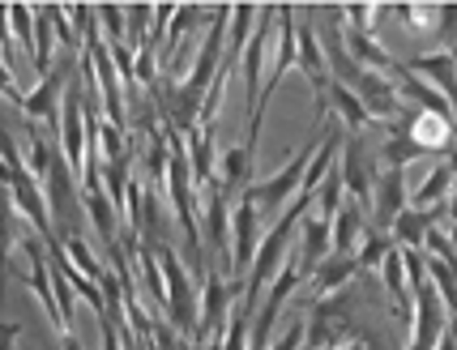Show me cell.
Wrapping results in <instances>:
<instances>
[{
	"label": "cell",
	"mask_w": 457,
	"mask_h": 350,
	"mask_svg": "<svg viewBox=\"0 0 457 350\" xmlns=\"http://www.w3.org/2000/svg\"><path fill=\"white\" fill-rule=\"evenodd\" d=\"M60 154L69 158V167L86 175V86H69L64 112H60Z\"/></svg>",
	"instance_id": "8fae6325"
},
{
	"label": "cell",
	"mask_w": 457,
	"mask_h": 350,
	"mask_svg": "<svg viewBox=\"0 0 457 350\" xmlns=\"http://www.w3.org/2000/svg\"><path fill=\"white\" fill-rule=\"evenodd\" d=\"M440 39L449 47L457 43V4H440Z\"/></svg>",
	"instance_id": "e575fe53"
},
{
	"label": "cell",
	"mask_w": 457,
	"mask_h": 350,
	"mask_svg": "<svg viewBox=\"0 0 457 350\" xmlns=\"http://www.w3.org/2000/svg\"><path fill=\"white\" fill-rule=\"evenodd\" d=\"M440 214H445V205H432V210H415V205H406V210L394 218V227H389L394 244H398V248H415V253H423L428 231L440 227Z\"/></svg>",
	"instance_id": "ac0fdd59"
},
{
	"label": "cell",
	"mask_w": 457,
	"mask_h": 350,
	"mask_svg": "<svg viewBox=\"0 0 457 350\" xmlns=\"http://www.w3.org/2000/svg\"><path fill=\"white\" fill-rule=\"evenodd\" d=\"M389 253H394V235L368 231L363 235V244H359V270H380Z\"/></svg>",
	"instance_id": "f546056e"
},
{
	"label": "cell",
	"mask_w": 457,
	"mask_h": 350,
	"mask_svg": "<svg viewBox=\"0 0 457 350\" xmlns=\"http://www.w3.org/2000/svg\"><path fill=\"white\" fill-rule=\"evenodd\" d=\"M380 278H385V291L394 299V312L411 325V321H415V291H411V273H406V253H402L398 244H394V253L385 256Z\"/></svg>",
	"instance_id": "d6986e66"
},
{
	"label": "cell",
	"mask_w": 457,
	"mask_h": 350,
	"mask_svg": "<svg viewBox=\"0 0 457 350\" xmlns=\"http://www.w3.org/2000/svg\"><path fill=\"white\" fill-rule=\"evenodd\" d=\"M291 248H295V256H291V261H295L299 278H312L320 261L334 253V222L308 210V214H303V222H299V239L291 244Z\"/></svg>",
	"instance_id": "4fadbf2b"
},
{
	"label": "cell",
	"mask_w": 457,
	"mask_h": 350,
	"mask_svg": "<svg viewBox=\"0 0 457 350\" xmlns=\"http://www.w3.org/2000/svg\"><path fill=\"white\" fill-rule=\"evenodd\" d=\"M449 239H453V248H457V227H453V231H449Z\"/></svg>",
	"instance_id": "f35d334b"
},
{
	"label": "cell",
	"mask_w": 457,
	"mask_h": 350,
	"mask_svg": "<svg viewBox=\"0 0 457 350\" xmlns=\"http://www.w3.org/2000/svg\"><path fill=\"white\" fill-rule=\"evenodd\" d=\"M402 210H406V171L402 167H380L377 193H372V218H377L380 231H389Z\"/></svg>",
	"instance_id": "9a60e30c"
},
{
	"label": "cell",
	"mask_w": 457,
	"mask_h": 350,
	"mask_svg": "<svg viewBox=\"0 0 457 350\" xmlns=\"http://www.w3.org/2000/svg\"><path fill=\"white\" fill-rule=\"evenodd\" d=\"M0 167H4V188L13 196V205H18V214H26V222L35 227L47 248H60V235L52 227V205H47V188H43V179L30 171V162L18 154V146H13V137L4 133L0 141Z\"/></svg>",
	"instance_id": "6da1fadb"
},
{
	"label": "cell",
	"mask_w": 457,
	"mask_h": 350,
	"mask_svg": "<svg viewBox=\"0 0 457 350\" xmlns=\"http://www.w3.org/2000/svg\"><path fill=\"white\" fill-rule=\"evenodd\" d=\"M214 13L205 9V4H179L176 18H171V26H167V39H162L159 56H162V69L167 73H176L179 64H184V39H188V30L193 26H201V21H210Z\"/></svg>",
	"instance_id": "2e32d148"
},
{
	"label": "cell",
	"mask_w": 457,
	"mask_h": 350,
	"mask_svg": "<svg viewBox=\"0 0 457 350\" xmlns=\"http://www.w3.org/2000/svg\"><path fill=\"white\" fill-rule=\"evenodd\" d=\"M299 282H303V278H299L295 261H287V265H282V273L270 282L265 299H261L257 329H253V350H270V346H274V325H278V312H282V304L291 299V291H295Z\"/></svg>",
	"instance_id": "5bb4252c"
},
{
	"label": "cell",
	"mask_w": 457,
	"mask_h": 350,
	"mask_svg": "<svg viewBox=\"0 0 457 350\" xmlns=\"http://www.w3.org/2000/svg\"><path fill=\"white\" fill-rule=\"evenodd\" d=\"M299 73L308 78V86H312V98H317V124H325V120L334 116L329 112V86H334V73H329V64H325V56H320V39L317 30H312V21H299Z\"/></svg>",
	"instance_id": "30bf717a"
},
{
	"label": "cell",
	"mask_w": 457,
	"mask_h": 350,
	"mask_svg": "<svg viewBox=\"0 0 457 350\" xmlns=\"http://www.w3.org/2000/svg\"><path fill=\"white\" fill-rule=\"evenodd\" d=\"M363 218H368V210L359 205L355 196H346V201H342V210H338V218H334V253L355 256V244H363V235H368Z\"/></svg>",
	"instance_id": "ffe728a7"
},
{
	"label": "cell",
	"mask_w": 457,
	"mask_h": 350,
	"mask_svg": "<svg viewBox=\"0 0 457 350\" xmlns=\"http://www.w3.org/2000/svg\"><path fill=\"white\" fill-rule=\"evenodd\" d=\"M56 26H52V18H47V9H35V73L43 78H52V52H56Z\"/></svg>",
	"instance_id": "d4e9b609"
},
{
	"label": "cell",
	"mask_w": 457,
	"mask_h": 350,
	"mask_svg": "<svg viewBox=\"0 0 457 350\" xmlns=\"http://www.w3.org/2000/svg\"><path fill=\"white\" fill-rule=\"evenodd\" d=\"M159 265H162V282H167V321L184 338H197V321H201L197 278L188 273V265L179 261L171 244H159Z\"/></svg>",
	"instance_id": "277c9868"
},
{
	"label": "cell",
	"mask_w": 457,
	"mask_h": 350,
	"mask_svg": "<svg viewBox=\"0 0 457 350\" xmlns=\"http://www.w3.org/2000/svg\"><path fill=\"white\" fill-rule=\"evenodd\" d=\"M406 253V273H411V291H415V321H411V346L406 350H436L440 338L449 333V308L440 299L436 282L423 270V253L402 248Z\"/></svg>",
	"instance_id": "3957f363"
},
{
	"label": "cell",
	"mask_w": 457,
	"mask_h": 350,
	"mask_svg": "<svg viewBox=\"0 0 457 350\" xmlns=\"http://www.w3.org/2000/svg\"><path fill=\"white\" fill-rule=\"evenodd\" d=\"M64 253H69V261H73V265H78L81 273H86V278H90V282H103V265H99V256L90 253V244H86V235H73V239H64Z\"/></svg>",
	"instance_id": "4dcf8cb0"
},
{
	"label": "cell",
	"mask_w": 457,
	"mask_h": 350,
	"mask_svg": "<svg viewBox=\"0 0 457 350\" xmlns=\"http://www.w3.org/2000/svg\"><path fill=\"white\" fill-rule=\"evenodd\" d=\"M303 346H308V321H295V325L282 333V338L270 350H303Z\"/></svg>",
	"instance_id": "836d02e7"
},
{
	"label": "cell",
	"mask_w": 457,
	"mask_h": 350,
	"mask_svg": "<svg viewBox=\"0 0 457 350\" xmlns=\"http://www.w3.org/2000/svg\"><path fill=\"white\" fill-rule=\"evenodd\" d=\"M86 56L95 60V81H99V95H103V116H107V124H116V129H129V112H124V86H120V69L116 60H112V47H107V39H103L99 30V18H95V26L86 30Z\"/></svg>",
	"instance_id": "8992f818"
},
{
	"label": "cell",
	"mask_w": 457,
	"mask_h": 350,
	"mask_svg": "<svg viewBox=\"0 0 457 350\" xmlns=\"http://www.w3.org/2000/svg\"><path fill=\"white\" fill-rule=\"evenodd\" d=\"M355 270H359V256H342V253H329L325 261L317 265V273L308 278L312 282V295L317 299H325V295H334V291H342L351 278H355Z\"/></svg>",
	"instance_id": "44dd1931"
},
{
	"label": "cell",
	"mask_w": 457,
	"mask_h": 350,
	"mask_svg": "<svg viewBox=\"0 0 457 350\" xmlns=\"http://www.w3.org/2000/svg\"><path fill=\"white\" fill-rule=\"evenodd\" d=\"M394 129L411 137V141H415L423 154H445V150H449V141H453V133H457L453 116L419 112V107H406V112H402V120L394 124Z\"/></svg>",
	"instance_id": "7c38bea8"
},
{
	"label": "cell",
	"mask_w": 457,
	"mask_h": 350,
	"mask_svg": "<svg viewBox=\"0 0 457 350\" xmlns=\"http://www.w3.org/2000/svg\"><path fill=\"white\" fill-rule=\"evenodd\" d=\"M329 112H334V116H342L346 133H363L368 124H377V120L368 116V107H363V103H359V98L351 95L342 81H334V86H329Z\"/></svg>",
	"instance_id": "cb8c5ba5"
},
{
	"label": "cell",
	"mask_w": 457,
	"mask_h": 350,
	"mask_svg": "<svg viewBox=\"0 0 457 350\" xmlns=\"http://www.w3.org/2000/svg\"><path fill=\"white\" fill-rule=\"evenodd\" d=\"M150 9L154 4H124V18H129V39H133V47H145V39H150V30H145V18H150Z\"/></svg>",
	"instance_id": "d6a6232c"
},
{
	"label": "cell",
	"mask_w": 457,
	"mask_h": 350,
	"mask_svg": "<svg viewBox=\"0 0 457 350\" xmlns=\"http://www.w3.org/2000/svg\"><path fill=\"white\" fill-rule=\"evenodd\" d=\"M449 188H453V154L440 158L436 167L428 171V179L415 188V196H411V205L415 210H432V205H440L445 196H449Z\"/></svg>",
	"instance_id": "603a6c76"
},
{
	"label": "cell",
	"mask_w": 457,
	"mask_h": 350,
	"mask_svg": "<svg viewBox=\"0 0 457 350\" xmlns=\"http://www.w3.org/2000/svg\"><path fill=\"white\" fill-rule=\"evenodd\" d=\"M73 64L78 60L64 56L52 69V78L39 81V90H30V95H21L18 81L4 78V98H13L21 112H26V120H47V129L60 137V112H64V95H69V86H73Z\"/></svg>",
	"instance_id": "5b68a950"
},
{
	"label": "cell",
	"mask_w": 457,
	"mask_h": 350,
	"mask_svg": "<svg viewBox=\"0 0 457 350\" xmlns=\"http://www.w3.org/2000/svg\"><path fill=\"white\" fill-rule=\"evenodd\" d=\"M342 188H346V179H342V167L334 162V167H329V175L320 179V193H317V205H312V210H317L320 218H329V222H334V218H338V210H342V201H346V196H342Z\"/></svg>",
	"instance_id": "4316f807"
},
{
	"label": "cell",
	"mask_w": 457,
	"mask_h": 350,
	"mask_svg": "<svg viewBox=\"0 0 457 350\" xmlns=\"http://www.w3.org/2000/svg\"><path fill=\"white\" fill-rule=\"evenodd\" d=\"M274 26H278V4H261L257 13V30L244 47V86H248V120L257 116L261 107V90H265V52H270V39H274Z\"/></svg>",
	"instance_id": "ba28073f"
},
{
	"label": "cell",
	"mask_w": 457,
	"mask_h": 350,
	"mask_svg": "<svg viewBox=\"0 0 457 350\" xmlns=\"http://www.w3.org/2000/svg\"><path fill=\"white\" fill-rule=\"evenodd\" d=\"M394 9V18L402 26H411L415 35H440V4H389Z\"/></svg>",
	"instance_id": "484cf974"
},
{
	"label": "cell",
	"mask_w": 457,
	"mask_h": 350,
	"mask_svg": "<svg viewBox=\"0 0 457 350\" xmlns=\"http://www.w3.org/2000/svg\"><path fill=\"white\" fill-rule=\"evenodd\" d=\"M9 13V35H18V43L30 52V60H35V4H4Z\"/></svg>",
	"instance_id": "f1b7e54d"
},
{
	"label": "cell",
	"mask_w": 457,
	"mask_h": 350,
	"mask_svg": "<svg viewBox=\"0 0 457 350\" xmlns=\"http://www.w3.org/2000/svg\"><path fill=\"white\" fill-rule=\"evenodd\" d=\"M95 18H99L103 39H107V43H124V30H129L124 4H95Z\"/></svg>",
	"instance_id": "1f68e13d"
},
{
	"label": "cell",
	"mask_w": 457,
	"mask_h": 350,
	"mask_svg": "<svg viewBox=\"0 0 457 350\" xmlns=\"http://www.w3.org/2000/svg\"><path fill=\"white\" fill-rule=\"evenodd\" d=\"M377 158H372V146L363 141V133H351L342 141V179L355 196L359 205L372 214V193H377Z\"/></svg>",
	"instance_id": "9c48e42d"
},
{
	"label": "cell",
	"mask_w": 457,
	"mask_h": 350,
	"mask_svg": "<svg viewBox=\"0 0 457 350\" xmlns=\"http://www.w3.org/2000/svg\"><path fill=\"white\" fill-rule=\"evenodd\" d=\"M415 158H423V150H419L406 133H398V129H394V137L380 141V167H402V171H406Z\"/></svg>",
	"instance_id": "83f0119b"
},
{
	"label": "cell",
	"mask_w": 457,
	"mask_h": 350,
	"mask_svg": "<svg viewBox=\"0 0 457 350\" xmlns=\"http://www.w3.org/2000/svg\"><path fill=\"white\" fill-rule=\"evenodd\" d=\"M406 69H411V73H423V81H428L436 95L449 98V107L457 103V47H445V52H432V56H415Z\"/></svg>",
	"instance_id": "e0dca14e"
},
{
	"label": "cell",
	"mask_w": 457,
	"mask_h": 350,
	"mask_svg": "<svg viewBox=\"0 0 457 350\" xmlns=\"http://www.w3.org/2000/svg\"><path fill=\"white\" fill-rule=\"evenodd\" d=\"M188 167H193V179H197V188L210 193V184L219 179L214 175V129H193L188 133Z\"/></svg>",
	"instance_id": "7402d4cb"
},
{
	"label": "cell",
	"mask_w": 457,
	"mask_h": 350,
	"mask_svg": "<svg viewBox=\"0 0 457 350\" xmlns=\"http://www.w3.org/2000/svg\"><path fill=\"white\" fill-rule=\"evenodd\" d=\"M320 137H325V124H317V129H312V137L303 141V150H299V154L291 158L278 175H270V179H253V184H248V193H253V201H257V210H261L265 231L278 222L282 210H287V205L299 196V188H303V175H308V167H312V158H317V150H320Z\"/></svg>",
	"instance_id": "7a4b0ae2"
},
{
	"label": "cell",
	"mask_w": 457,
	"mask_h": 350,
	"mask_svg": "<svg viewBox=\"0 0 457 350\" xmlns=\"http://www.w3.org/2000/svg\"><path fill=\"white\" fill-rule=\"evenodd\" d=\"M449 218L457 222V154H453V188H449Z\"/></svg>",
	"instance_id": "d590c367"
},
{
	"label": "cell",
	"mask_w": 457,
	"mask_h": 350,
	"mask_svg": "<svg viewBox=\"0 0 457 350\" xmlns=\"http://www.w3.org/2000/svg\"><path fill=\"white\" fill-rule=\"evenodd\" d=\"M0 333H4V350H13V342H18V325H4V329H0Z\"/></svg>",
	"instance_id": "8d00e7d4"
},
{
	"label": "cell",
	"mask_w": 457,
	"mask_h": 350,
	"mask_svg": "<svg viewBox=\"0 0 457 350\" xmlns=\"http://www.w3.org/2000/svg\"><path fill=\"white\" fill-rule=\"evenodd\" d=\"M329 350H368V346H359V342H338V346H329Z\"/></svg>",
	"instance_id": "74e56055"
},
{
	"label": "cell",
	"mask_w": 457,
	"mask_h": 350,
	"mask_svg": "<svg viewBox=\"0 0 457 350\" xmlns=\"http://www.w3.org/2000/svg\"><path fill=\"white\" fill-rule=\"evenodd\" d=\"M239 304L236 282L219 273V265H210L205 282H201V321H197V338L193 342H210V338H227V325H231V312Z\"/></svg>",
	"instance_id": "52a82bcc"
}]
</instances>
